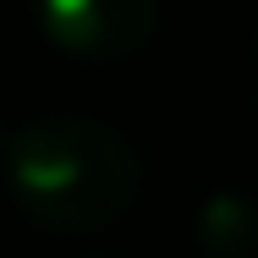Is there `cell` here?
<instances>
[{"instance_id":"cell-4","label":"cell","mask_w":258,"mask_h":258,"mask_svg":"<svg viewBox=\"0 0 258 258\" xmlns=\"http://www.w3.org/2000/svg\"><path fill=\"white\" fill-rule=\"evenodd\" d=\"M6 143H11V138H6ZM6 143H0V159H6Z\"/></svg>"},{"instance_id":"cell-1","label":"cell","mask_w":258,"mask_h":258,"mask_svg":"<svg viewBox=\"0 0 258 258\" xmlns=\"http://www.w3.org/2000/svg\"><path fill=\"white\" fill-rule=\"evenodd\" d=\"M6 187L44 231H99L138 198V154L104 121L50 115L6 143Z\"/></svg>"},{"instance_id":"cell-3","label":"cell","mask_w":258,"mask_h":258,"mask_svg":"<svg viewBox=\"0 0 258 258\" xmlns=\"http://www.w3.org/2000/svg\"><path fill=\"white\" fill-rule=\"evenodd\" d=\"M198 242L209 258H258V209L242 198H214L198 220Z\"/></svg>"},{"instance_id":"cell-2","label":"cell","mask_w":258,"mask_h":258,"mask_svg":"<svg viewBox=\"0 0 258 258\" xmlns=\"http://www.w3.org/2000/svg\"><path fill=\"white\" fill-rule=\"evenodd\" d=\"M39 22L83 60H121L154 33V0H39Z\"/></svg>"}]
</instances>
